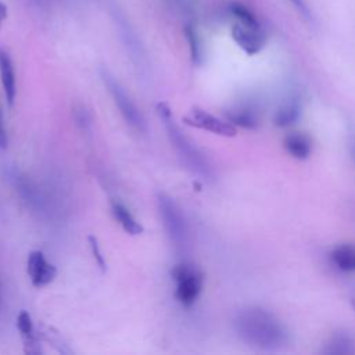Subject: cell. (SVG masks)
<instances>
[{
	"instance_id": "8fae6325",
	"label": "cell",
	"mask_w": 355,
	"mask_h": 355,
	"mask_svg": "<svg viewBox=\"0 0 355 355\" xmlns=\"http://www.w3.org/2000/svg\"><path fill=\"white\" fill-rule=\"evenodd\" d=\"M0 80L3 86V92L8 105H12L17 94V85H15V72L14 65L10 54L0 49Z\"/></svg>"
},
{
	"instance_id": "ac0fdd59",
	"label": "cell",
	"mask_w": 355,
	"mask_h": 355,
	"mask_svg": "<svg viewBox=\"0 0 355 355\" xmlns=\"http://www.w3.org/2000/svg\"><path fill=\"white\" fill-rule=\"evenodd\" d=\"M87 241H89V245H90V250H92V254H93V258L94 261L97 262L98 268L101 270H105L107 269V262L104 259V255L101 252V248H100V244L97 241V239L94 236H89L87 237Z\"/></svg>"
},
{
	"instance_id": "8992f818",
	"label": "cell",
	"mask_w": 355,
	"mask_h": 355,
	"mask_svg": "<svg viewBox=\"0 0 355 355\" xmlns=\"http://www.w3.org/2000/svg\"><path fill=\"white\" fill-rule=\"evenodd\" d=\"M103 82L107 86L110 94L114 98L115 105L118 107L119 112L122 114V116L125 118V121L135 128L136 130L144 132L146 130V121L141 115V112L137 110V107L135 105V103L130 100V97L126 94V92L123 90V87L119 85V82L111 76L108 72H103L101 73Z\"/></svg>"
},
{
	"instance_id": "9c48e42d",
	"label": "cell",
	"mask_w": 355,
	"mask_h": 355,
	"mask_svg": "<svg viewBox=\"0 0 355 355\" xmlns=\"http://www.w3.org/2000/svg\"><path fill=\"white\" fill-rule=\"evenodd\" d=\"M225 115L230 123L244 129H255L259 123L258 107L251 101H243L233 105L225 112Z\"/></svg>"
},
{
	"instance_id": "52a82bcc",
	"label": "cell",
	"mask_w": 355,
	"mask_h": 355,
	"mask_svg": "<svg viewBox=\"0 0 355 355\" xmlns=\"http://www.w3.org/2000/svg\"><path fill=\"white\" fill-rule=\"evenodd\" d=\"M183 121L193 128L202 129V130H207V132L215 133L218 136H223V137H233L237 133L236 126L233 123H230L227 119L226 121L220 119L198 107L191 108L189 115H186L183 118Z\"/></svg>"
},
{
	"instance_id": "d6986e66",
	"label": "cell",
	"mask_w": 355,
	"mask_h": 355,
	"mask_svg": "<svg viewBox=\"0 0 355 355\" xmlns=\"http://www.w3.org/2000/svg\"><path fill=\"white\" fill-rule=\"evenodd\" d=\"M288 1L293 4L295 11L302 17L304 21H306V22H312L313 21L312 12H311V10H309V7H308L305 0H288Z\"/></svg>"
},
{
	"instance_id": "603a6c76",
	"label": "cell",
	"mask_w": 355,
	"mask_h": 355,
	"mask_svg": "<svg viewBox=\"0 0 355 355\" xmlns=\"http://www.w3.org/2000/svg\"><path fill=\"white\" fill-rule=\"evenodd\" d=\"M351 306H352V309L355 311V295L351 297Z\"/></svg>"
},
{
	"instance_id": "277c9868",
	"label": "cell",
	"mask_w": 355,
	"mask_h": 355,
	"mask_svg": "<svg viewBox=\"0 0 355 355\" xmlns=\"http://www.w3.org/2000/svg\"><path fill=\"white\" fill-rule=\"evenodd\" d=\"M171 276L176 284L175 298L183 306L193 305L202 290V273L193 265L180 263L171 270Z\"/></svg>"
},
{
	"instance_id": "44dd1931",
	"label": "cell",
	"mask_w": 355,
	"mask_h": 355,
	"mask_svg": "<svg viewBox=\"0 0 355 355\" xmlns=\"http://www.w3.org/2000/svg\"><path fill=\"white\" fill-rule=\"evenodd\" d=\"M348 148H349V154H351V158L355 164V133H351L349 137H348Z\"/></svg>"
},
{
	"instance_id": "9a60e30c",
	"label": "cell",
	"mask_w": 355,
	"mask_h": 355,
	"mask_svg": "<svg viewBox=\"0 0 355 355\" xmlns=\"http://www.w3.org/2000/svg\"><path fill=\"white\" fill-rule=\"evenodd\" d=\"M111 209H112L114 218L118 220V223L122 226V229L126 233H129L132 236H137V234L143 233L144 227L141 226L140 222L136 220V218L129 212V209L125 205H122L121 202L114 201Z\"/></svg>"
},
{
	"instance_id": "6da1fadb",
	"label": "cell",
	"mask_w": 355,
	"mask_h": 355,
	"mask_svg": "<svg viewBox=\"0 0 355 355\" xmlns=\"http://www.w3.org/2000/svg\"><path fill=\"white\" fill-rule=\"evenodd\" d=\"M233 329L244 344L261 351H280L290 343L284 323L273 312L257 305L237 309L233 316Z\"/></svg>"
},
{
	"instance_id": "e0dca14e",
	"label": "cell",
	"mask_w": 355,
	"mask_h": 355,
	"mask_svg": "<svg viewBox=\"0 0 355 355\" xmlns=\"http://www.w3.org/2000/svg\"><path fill=\"white\" fill-rule=\"evenodd\" d=\"M184 35H186L187 42H189V47H190V54H191L193 62L200 64L201 58H202V49H201V42H200V37H198V33H197L196 28L191 24L186 25Z\"/></svg>"
},
{
	"instance_id": "3957f363",
	"label": "cell",
	"mask_w": 355,
	"mask_h": 355,
	"mask_svg": "<svg viewBox=\"0 0 355 355\" xmlns=\"http://www.w3.org/2000/svg\"><path fill=\"white\" fill-rule=\"evenodd\" d=\"M229 14L233 17L232 37L247 54L259 53L266 44V33L257 14L243 3H230Z\"/></svg>"
},
{
	"instance_id": "5b68a950",
	"label": "cell",
	"mask_w": 355,
	"mask_h": 355,
	"mask_svg": "<svg viewBox=\"0 0 355 355\" xmlns=\"http://www.w3.org/2000/svg\"><path fill=\"white\" fill-rule=\"evenodd\" d=\"M159 216L169 240L176 245L182 247L187 237V225L184 216L178 204L169 196L159 193L157 197Z\"/></svg>"
},
{
	"instance_id": "7a4b0ae2",
	"label": "cell",
	"mask_w": 355,
	"mask_h": 355,
	"mask_svg": "<svg viewBox=\"0 0 355 355\" xmlns=\"http://www.w3.org/2000/svg\"><path fill=\"white\" fill-rule=\"evenodd\" d=\"M157 112L164 122L168 136L186 168L190 169L193 173L201 176L202 179H209L212 176V168L207 157L175 123L169 105L166 103H159L157 105Z\"/></svg>"
},
{
	"instance_id": "ffe728a7",
	"label": "cell",
	"mask_w": 355,
	"mask_h": 355,
	"mask_svg": "<svg viewBox=\"0 0 355 355\" xmlns=\"http://www.w3.org/2000/svg\"><path fill=\"white\" fill-rule=\"evenodd\" d=\"M7 146V133L4 129V123H3V115L0 111V148H4Z\"/></svg>"
},
{
	"instance_id": "4fadbf2b",
	"label": "cell",
	"mask_w": 355,
	"mask_h": 355,
	"mask_svg": "<svg viewBox=\"0 0 355 355\" xmlns=\"http://www.w3.org/2000/svg\"><path fill=\"white\" fill-rule=\"evenodd\" d=\"M284 148L286 151L297 158V159H306L311 154L312 144L311 139L304 133H290L284 137Z\"/></svg>"
},
{
	"instance_id": "7c38bea8",
	"label": "cell",
	"mask_w": 355,
	"mask_h": 355,
	"mask_svg": "<svg viewBox=\"0 0 355 355\" xmlns=\"http://www.w3.org/2000/svg\"><path fill=\"white\" fill-rule=\"evenodd\" d=\"M300 115H301L300 98L297 96H288L280 103V105L275 111L273 122L280 128H286L295 123Z\"/></svg>"
},
{
	"instance_id": "2e32d148",
	"label": "cell",
	"mask_w": 355,
	"mask_h": 355,
	"mask_svg": "<svg viewBox=\"0 0 355 355\" xmlns=\"http://www.w3.org/2000/svg\"><path fill=\"white\" fill-rule=\"evenodd\" d=\"M17 327L21 333L24 343L26 345V352L31 351V347L36 345V338L33 333V323L31 319V315L26 311H21L17 316Z\"/></svg>"
},
{
	"instance_id": "30bf717a",
	"label": "cell",
	"mask_w": 355,
	"mask_h": 355,
	"mask_svg": "<svg viewBox=\"0 0 355 355\" xmlns=\"http://www.w3.org/2000/svg\"><path fill=\"white\" fill-rule=\"evenodd\" d=\"M320 352L326 355L355 354V337L347 330H337L329 337Z\"/></svg>"
},
{
	"instance_id": "5bb4252c",
	"label": "cell",
	"mask_w": 355,
	"mask_h": 355,
	"mask_svg": "<svg viewBox=\"0 0 355 355\" xmlns=\"http://www.w3.org/2000/svg\"><path fill=\"white\" fill-rule=\"evenodd\" d=\"M331 263L343 272H355V244H340L330 252Z\"/></svg>"
},
{
	"instance_id": "7402d4cb",
	"label": "cell",
	"mask_w": 355,
	"mask_h": 355,
	"mask_svg": "<svg viewBox=\"0 0 355 355\" xmlns=\"http://www.w3.org/2000/svg\"><path fill=\"white\" fill-rule=\"evenodd\" d=\"M6 18H7V6L0 1V26H1L3 21H4Z\"/></svg>"
},
{
	"instance_id": "ba28073f",
	"label": "cell",
	"mask_w": 355,
	"mask_h": 355,
	"mask_svg": "<svg viewBox=\"0 0 355 355\" xmlns=\"http://www.w3.org/2000/svg\"><path fill=\"white\" fill-rule=\"evenodd\" d=\"M28 276L35 287H43L51 283L57 275V269L50 263L42 251H32L26 262Z\"/></svg>"
}]
</instances>
